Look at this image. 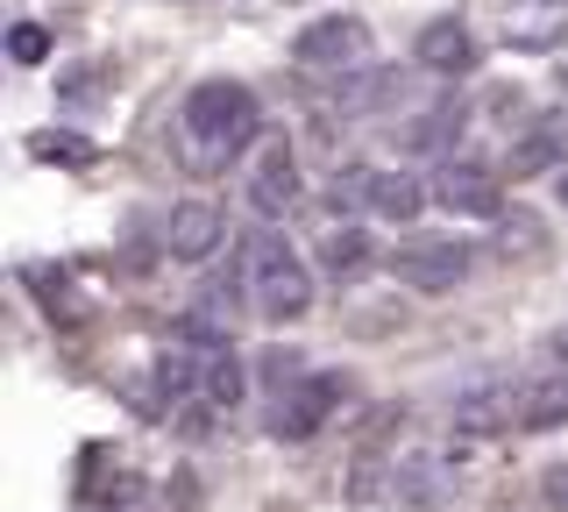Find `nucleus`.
<instances>
[{"label":"nucleus","mask_w":568,"mask_h":512,"mask_svg":"<svg viewBox=\"0 0 568 512\" xmlns=\"http://www.w3.org/2000/svg\"><path fill=\"white\" fill-rule=\"evenodd\" d=\"M256 129H263V108H256V93H248L242 79H206V86L185 93V135L200 143L192 150L200 171L227 164L242 143H256Z\"/></svg>","instance_id":"f257e3e1"},{"label":"nucleus","mask_w":568,"mask_h":512,"mask_svg":"<svg viewBox=\"0 0 568 512\" xmlns=\"http://www.w3.org/2000/svg\"><path fill=\"white\" fill-rule=\"evenodd\" d=\"M248 307L263 313V321H306L313 313V271H306V257L292 250L284 235H248Z\"/></svg>","instance_id":"f03ea898"},{"label":"nucleus","mask_w":568,"mask_h":512,"mask_svg":"<svg viewBox=\"0 0 568 512\" xmlns=\"http://www.w3.org/2000/svg\"><path fill=\"white\" fill-rule=\"evenodd\" d=\"M342 399H348V378H334V370H306L298 384H284V392H277L271 434H277V441H313Z\"/></svg>","instance_id":"7ed1b4c3"},{"label":"nucleus","mask_w":568,"mask_h":512,"mask_svg":"<svg viewBox=\"0 0 568 512\" xmlns=\"http://www.w3.org/2000/svg\"><path fill=\"white\" fill-rule=\"evenodd\" d=\"M469 263H476L469 242L434 235V242H405V250L390 257V271H398V285H413V292H455L462 278H469Z\"/></svg>","instance_id":"20e7f679"},{"label":"nucleus","mask_w":568,"mask_h":512,"mask_svg":"<svg viewBox=\"0 0 568 512\" xmlns=\"http://www.w3.org/2000/svg\"><path fill=\"white\" fill-rule=\"evenodd\" d=\"M221 242H227V214L213 200L171 207V221H164V257L171 263H206V257H221Z\"/></svg>","instance_id":"39448f33"},{"label":"nucleus","mask_w":568,"mask_h":512,"mask_svg":"<svg viewBox=\"0 0 568 512\" xmlns=\"http://www.w3.org/2000/svg\"><path fill=\"white\" fill-rule=\"evenodd\" d=\"M248 207H256L263 221H284L298 207V164H292V150L284 143H263L256 150V164H248Z\"/></svg>","instance_id":"423d86ee"},{"label":"nucleus","mask_w":568,"mask_h":512,"mask_svg":"<svg viewBox=\"0 0 568 512\" xmlns=\"http://www.w3.org/2000/svg\"><path fill=\"white\" fill-rule=\"evenodd\" d=\"M434 200L448 207V214H476V221L505 214V185H497V171H484V164H448L434 179Z\"/></svg>","instance_id":"0eeeda50"},{"label":"nucleus","mask_w":568,"mask_h":512,"mask_svg":"<svg viewBox=\"0 0 568 512\" xmlns=\"http://www.w3.org/2000/svg\"><path fill=\"white\" fill-rule=\"evenodd\" d=\"M369 50V29L355 22V14H327V22H313V29H298V43H292V58L298 64H355Z\"/></svg>","instance_id":"6e6552de"},{"label":"nucleus","mask_w":568,"mask_h":512,"mask_svg":"<svg viewBox=\"0 0 568 512\" xmlns=\"http://www.w3.org/2000/svg\"><path fill=\"white\" fill-rule=\"evenodd\" d=\"M413 64L419 72H469L476 64V37H469V22L462 14H440V22H426L419 29V43H413Z\"/></svg>","instance_id":"1a4fd4ad"},{"label":"nucleus","mask_w":568,"mask_h":512,"mask_svg":"<svg viewBox=\"0 0 568 512\" xmlns=\"http://www.w3.org/2000/svg\"><path fill=\"white\" fill-rule=\"evenodd\" d=\"M455 428L462 434H511L519 428V392H511V384H476V392H462Z\"/></svg>","instance_id":"9d476101"},{"label":"nucleus","mask_w":568,"mask_h":512,"mask_svg":"<svg viewBox=\"0 0 568 512\" xmlns=\"http://www.w3.org/2000/svg\"><path fill=\"white\" fill-rule=\"evenodd\" d=\"M377 263V242H369V228H327V242H320V271L334 278V285H355V278Z\"/></svg>","instance_id":"9b49d317"},{"label":"nucleus","mask_w":568,"mask_h":512,"mask_svg":"<svg viewBox=\"0 0 568 512\" xmlns=\"http://www.w3.org/2000/svg\"><path fill=\"white\" fill-rule=\"evenodd\" d=\"M555 428H568V378L519 384V434H555Z\"/></svg>","instance_id":"f8f14e48"},{"label":"nucleus","mask_w":568,"mask_h":512,"mask_svg":"<svg viewBox=\"0 0 568 512\" xmlns=\"http://www.w3.org/2000/svg\"><path fill=\"white\" fill-rule=\"evenodd\" d=\"M434 200L413 171H377V192H369V214H384V221H413L419 207Z\"/></svg>","instance_id":"ddd939ff"},{"label":"nucleus","mask_w":568,"mask_h":512,"mask_svg":"<svg viewBox=\"0 0 568 512\" xmlns=\"http://www.w3.org/2000/svg\"><path fill=\"white\" fill-rule=\"evenodd\" d=\"M398 72H355V79H342L334 86V108L342 114H377V108H390V100H398Z\"/></svg>","instance_id":"4468645a"},{"label":"nucleus","mask_w":568,"mask_h":512,"mask_svg":"<svg viewBox=\"0 0 568 512\" xmlns=\"http://www.w3.org/2000/svg\"><path fill=\"white\" fill-rule=\"evenodd\" d=\"M390 491H398V499L405 505H440V499H448V463H434V455H413V463H398V484H390Z\"/></svg>","instance_id":"2eb2a0df"},{"label":"nucleus","mask_w":568,"mask_h":512,"mask_svg":"<svg viewBox=\"0 0 568 512\" xmlns=\"http://www.w3.org/2000/svg\"><path fill=\"white\" fill-rule=\"evenodd\" d=\"M200 384H206V405H235V399L248 392V370H242V357H235V349L221 342V349L206 357V378H200Z\"/></svg>","instance_id":"dca6fc26"},{"label":"nucleus","mask_w":568,"mask_h":512,"mask_svg":"<svg viewBox=\"0 0 568 512\" xmlns=\"http://www.w3.org/2000/svg\"><path fill=\"white\" fill-rule=\"evenodd\" d=\"M568 157V143H561V129H532L519 150H511V179H540V171H555Z\"/></svg>","instance_id":"f3484780"},{"label":"nucleus","mask_w":568,"mask_h":512,"mask_svg":"<svg viewBox=\"0 0 568 512\" xmlns=\"http://www.w3.org/2000/svg\"><path fill=\"white\" fill-rule=\"evenodd\" d=\"M369 192H377V164H342L327 200H334V214H355V207H369Z\"/></svg>","instance_id":"a211bd4d"},{"label":"nucleus","mask_w":568,"mask_h":512,"mask_svg":"<svg viewBox=\"0 0 568 512\" xmlns=\"http://www.w3.org/2000/svg\"><path fill=\"white\" fill-rule=\"evenodd\" d=\"M455 135H462V108H434L405 129V150H448Z\"/></svg>","instance_id":"6ab92c4d"},{"label":"nucleus","mask_w":568,"mask_h":512,"mask_svg":"<svg viewBox=\"0 0 568 512\" xmlns=\"http://www.w3.org/2000/svg\"><path fill=\"white\" fill-rule=\"evenodd\" d=\"M497 242L505 250H526V257H540L547 250V228L526 214V207H511V214H497Z\"/></svg>","instance_id":"aec40b11"},{"label":"nucleus","mask_w":568,"mask_h":512,"mask_svg":"<svg viewBox=\"0 0 568 512\" xmlns=\"http://www.w3.org/2000/svg\"><path fill=\"white\" fill-rule=\"evenodd\" d=\"M256 378L271 384V392H284V384L306 378V357H292V349H263V357H256Z\"/></svg>","instance_id":"412c9836"},{"label":"nucleus","mask_w":568,"mask_h":512,"mask_svg":"<svg viewBox=\"0 0 568 512\" xmlns=\"http://www.w3.org/2000/svg\"><path fill=\"white\" fill-rule=\"evenodd\" d=\"M8 58H14V64H43V58H50V37H43L36 22H14V29H8Z\"/></svg>","instance_id":"4be33fe9"},{"label":"nucleus","mask_w":568,"mask_h":512,"mask_svg":"<svg viewBox=\"0 0 568 512\" xmlns=\"http://www.w3.org/2000/svg\"><path fill=\"white\" fill-rule=\"evenodd\" d=\"M547 505H555V512H568V463H555V470H547Z\"/></svg>","instance_id":"5701e85b"},{"label":"nucleus","mask_w":568,"mask_h":512,"mask_svg":"<svg viewBox=\"0 0 568 512\" xmlns=\"http://www.w3.org/2000/svg\"><path fill=\"white\" fill-rule=\"evenodd\" d=\"M547 357H555V363H561V370H568V321H561V328H555V334H547Z\"/></svg>","instance_id":"b1692460"},{"label":"nucleus","mask_w":568,"mask_h":512,"mask_svg":"<svg viewBox=\"0 0 568 512\" xmlns=\"http://www.w3.org/2000/svg\"><path fill=\"white\" fill-rule=\"evenodd\" d=\"M555 192H561V214H568V164H561V185Z\"/></svg>","instance_id":"393cba45"}]
</instances>
